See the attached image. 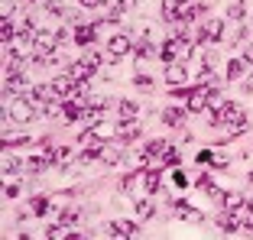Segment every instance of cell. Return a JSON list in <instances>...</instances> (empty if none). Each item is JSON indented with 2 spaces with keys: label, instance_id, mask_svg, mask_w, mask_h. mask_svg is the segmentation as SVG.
Returning a JSON list of instances; mask_svg holds the SVG:
<instances>
[{
  "label": "cell",
  "instance_id": "cell-1",
  "mask_svg": "<svg viewBox=\"0 0 253 240\" xmlns=\"http://www.w3.org/2000/svg\"><path fill=\"white\" fill-rule=\"evenodd\" d=\"M192 39L188 36H172L169 42L163 45V59L166 62H182V59H188V55H192Z\"/></svg>",
  "mask_w": 253,
  "mask_h": 240
},
{
  "label": "cell",
  "instance_id": "cell-2",
  "mask_svg": "<svg viewBox=\"0 0 253 240\" xmlns=\"http://www.w3.org/2000/svg\"><path fill=\"white\" fill-rule=\"evenodd\" d=\"M33 114H36V107L30 98H13V104H7V120H13V123H26V120H33Z\"/></svg>",
  "mask_w": 253,
  "mask_h": 240
},
{
  "label": "cell",
  "instance_id": "cell-3",
  "mask_svg": "<svg viewBox=\"0 0 253 240\" xmlns=\"http://www.w3.org/2000/svg\"><path fill=\"white\" fill-rule=\"evenodd\" d=\"M120 188H124L126 195H143V192H146V169H136V172H130L124 182H120Z\"/></svg>",
  "mask_w": 253,
  "mask_h": 240
},
{
  "label": "cell",
  "instance_id": "cell-4",
  "mask_svg": "<svg viewBox=\"0 0 253 240\" xmlns=\"http://www.w3.org/2000/svg\"><path fill=\"white\" fill-rule=\"evenodd\" d=\"M107 234H111V237H136V234H140V224H136V221H111V224H107Z\"/></svg>",
  "mask_w": 253,
  "mask_h": 240
},
{
  "label": "cell",
  "instance_id": "cell-5",
  "mask_svg": "<svg viewBox=\"0 0 253 240\" xmlns=\"http://www.w3.org/2000/svg\"><path fill=\"white\" fill-rule=\"evenodd\" d=\"M188 81V72L182 62H169V68H166V84H172V88H185Z\"/></svg>",
  "mask_w": 253,
  "mask_h": 240
},
{
  "label": "cell",
  "instance_id": "cell-6",
  "mask_svg": "<svg viewBox=\"0 0 253 240\" xmlns=\"http://www.w3.org/2000/svg\"><path fill=\"white\" fill-rule=\"evenodd\" d=\"M94 72H97V68L91 65L88 59H78V62H72V65H68V75H72V78H75L78 84H84V81H88L91 75H94Z\"/></svg>",
  "mask_w": 253,
  "mask_h": 240
},
{
  "label": "cell",
  "instance_id": "cell-7",
  "mask_svg": "<svg viewBox=\"0 0 253 240\" xmlns=\"http://www.w3.org/2000/svg\"><path fill=\"white\" fill-rule=\"evenodd\" d=\"M208 98H211V94L198 84L195 91H188V111H192V114H201L205 107H208Z\"/></svg>",
  "mask_w": 253,
  "mask_h": 240
},
{
  "label": "cell",
  "instance_id": "cell-8",
  "mask_svg": "<svg viewBox=\"0 0 253 240\" xmlns=\"http://www.w3.org/2000/svg\"><path fill=\"white\" fill-rule=\"evenodd\" d=\"M26 88V78L23 75H16V72H7V81H3V94H20V91Z\"/></svg>",
  "mask_w": 253,
  "mask_h": 240
},
{
  "label": "cell",
  "instance_id": "cell-9",
  "mask_svg": "<svg viewBox=\"0 0 253 240\" xmlns=\"http://www.w3.org/2000/svg\"><path fill=\"white\" fill-rule=\"evenodd\" d=\"M163 123H169V127H182V123H185V111H182V107H166V111H163Z\"/></svg>",
  "mask_w": 253,
  "mask_h": 240
},
{
  "label": "cell",
  "instance_id": "cell-10",
  "mask_svg": "<svg viewBox=\"0 0 253 240\" xmlns=\"http://www.w3.org/2000/svg\"><path fill=\"white\" fill-rule=\"evenodd\" d=\"M49 162H52V156H49V153H36V156L26 162V169L39 175V172H45V169H49Z\"/></svg>",
  "mask_w": 253,
  "mask_h": 240
},
{
  "label": "cell",
  "instance_id": "cell-11",
  "mask_svg": "<svg viewBox=\"0 0 253 240\" xmlns=\"http://www.w3.org/2000/svg\"><path fill=\"white\" fill-rule=\"evenodd\" d=\"M107 52H111L114 59L126 55V52H130V39H126V36H114V39H111V45H107Z\"/></svg>",
  "mask_w": 253,
  "mask_h": 240
},
{
  "label": "cell",
  "instance_id": "cell-12",
  "mask_svg": "<svg viewBox=\"0 0 253 240\" xmlns=\"http://www.w3.org/2000/svg\"><path fill=\"white\" fill-rule=\"evenodd\" d=\"M244 201H247V198L240 195V192H224V195H221V208L224 211H237Z\"/></svg>",
  "mask_w": 253,
  "mask_h": 240
},
{
  "label": "cell",
  "instance_id": "cell-13",
  "mask_svg": "<svg viewBox=\"0 0 253 240\" xmlns=\"http://www.w3.org/2000/svg\"><path fill=\"white\" fill-rule=\"evenodd\" d=\"M117 136L120 140H136V136H140V123H136V120H124L117 127Z\"/></svg>",
  "mask_w": 253,
  "mask_h": 240
},
{
  "label": "cell",
  "instance_id": "cell-14",
  "mask_svg": "<svg viewBox=\"0 0 253 240\" xmlns=\"http://www.w3.org/2000/svg\"><path fill=\"white\" fill-rule=\"evenodd\" d=\"M136 114H140V107L133 101H117V117L120 120H136Z\"/></svg>",
  "mask_w": 253,
  "mask_h": 240
},
{
  "label": "cell",
  "instance_id": "cell-15",
  "mask_svg": "<svg viewBox=\"0 0 253 240\" xmlns=\"http://www.w3.org/2000/svg\"><path fill=\"white\" fill-rule=\"evenodd\" d=\"M94 26H78V30H75V42H78V45H91V42H94Z\"/></svg>",
  "mask_w": 253,
  "mask_h": 240
},
{
  "label": "cell",
  "instance_id": "cell-16",
  "mask_svg": "<svg viewBox=\"0 0 253 240\" xmlns=\"http://www.w3.org/2000/svg\"><path fill=\"white\" fill-rule=\"evenodd\" d=\"M224 36V23L221 20H211L208 26H205V39H211V42H221Z\"/></svg>",
  "mask_w": 253,
  "mask_h": 240
},
{
  "label": "cell",
  "instance_id": "cell-17",
  "mask_svg": "<svg viewBox=\"0 0 253 240\" xmlns=\"http://www.w3.org/2000/svg\"><path fill=\"white\" fill-rule=\"evenodd\" d=\"M175 214H179V218H182V221H195V224H198V221H201V211H195V208H188V204H185V201H179V204H175Z\"/></svg>",
  "mask_w": 253,
  "mask_h": 240
},
{
  "label": "cell",
  "instance_id": "cell-18",
  "mask_svg": "<svg viewBox=\"0 0 253 240\" xmlns=\"http://www.w3.org/2000/svg\"><path fill=\"white\" fill-rule=\"evenodd\" d=\"M101 159H104L107 165H117L120 159H124V150H120V146H104V153H101Z\"/></svg>",
  "mask_w": 253,
  "mask_h": 240
},
{
  "label": "cell",
  "instance_id": "cell-19",
  "mask_svg": "<svg viewBox=\"0 0 253 240\" xmlns=\"http://www.w3.org/2000/svg\"><path fill=\"white\" fill-rule=\"evenodd\" d=\"M244 68H247V59H234L231 65H227V78H231V81L244 78Z\"/></svg>",
  "mask_w": 253,
  "mask_h": 240
},
{
  "label": "cell",
  "instance_id": "cell-20",
  "mask_svg": "<svg viewBox=\"0 0 253 240\" xmlns=\"http://www.w3.org/2000/svg\"><path fill=\"white\" fill-rule=\"evenodd\" d=\"M49 208H52V204H49V198H42V195H36L30 201V211H33V214H45Z\"/></svg>",
  "mask_w": 253,
  "mask_h": 240
},
{
  "label": "cell",
  "instance_id": "cell-21",
  "mask_svg": "<svg viewBox=\"0 0 253 240\" xmlns=\"http://www.w3.org/2000/svg\"><path fill=\"white\" fill-rule=\"evenodd\" d=\"M156 188H159V169L146 165V192H156Z\"/></svg>",
  "mask_w": 253,
  "mask_h": 240
},
{
  "label": "cell",
  "instance_id": "cell-22",
  "mask_svg": "<svg viewBox=\"0 0 253 240\" xmlns=\"http://www.w3.org/2000/svg\"><path fill=\"white\" fill-rule=\"evenodd\" d=\"M59 221H65V224H78V221H82V211H78V208L62 211V214H59Z\"/></svg>",
  "mask_w": 253,
  "mask_h": 240
},
{
  "label": "cell",
  "instance_id": "cell-23",
  "mask_svg": "<svg viewBox=\"0 0 253 240\" xmlns=\"http://www.w3.org/2000/svg\"><path fill=\"white\" fill-rule=\"evenodd\" d=\"M130 10H136V0H117V7H114V16L130 13Z\"/></svg>",
  "mask_w": 253,
  "mask_h": 240
},
{
  "label": "cell",
  "instance_id": "cell-24",
  "mask_svg": "<svg viewBox=\"0 0 253 240\" xmlns=\"http://www.w3.org/2000/svg\"><path fill=\"white\" fill-rule=\"evenodd\" d=\"M20 165H23V162H20L16 156H13V159L7 156V159H3V172H7V175H13V172H20Z\"/></svg>",
  "mask_w": 253,
  "mask_h": 240
},
{
  "label": "cell",
  "instance_id": "cell-25",
  "mask_svg": "<svg viewBox=\"0 0 253 240\" xmlns=\"http://www.w3.org/2000/svg\"><path fill=\"white\" fill-rule=\"evenodd\" d=\"M0 33H3V42H10V39L16 36L13 26H10V16H3V23H0Z\"/></svg>",
  "mask_w": 253,
  "mask_h": 240
},
{
  "label": "cell",
  "instance_id": "cell-26",
  "mask_svg": "<svg viewBox=\"0 0 253 240\" xmlns=\"http://www.w3.org/2000/svg\"><path fill=\"white\" fill-rule=\"evenodd\" d=\"M136 218H143V221L153 218V204H149V201H140V204H136Z\"/></svg>",
  "mask_w": 253,
  "mask_h": 240
},
{
  "label": "cell",
  "instance_id": "cell-27",
  "mask_svg": "<svg viewBox=\"0 0 253 240\" xmlns=\"http://www.w3.org/2000/svg\"><path fill=\"white\" fill-rule=\"evenodd\" d=\"M136 88H140V91H149V88H153V78H149V75H136Z\"/></svg>",
  "mask_w": 253,
  "mask_h": 240
},
{
  "label": "cell",
  "instance_id": "cell-28",
  "mask_svg": "<svg viewBox=\"0 0 253 240\" xmlns=\"http://www.w3.org/2000/svg\"><path fill=\"white\" fill-rule=\"evenodd\" d=\"M166 165H179V153H175V150H172V146H169V150H166Z\"/></svg>",
  "mask_w": 253,
  "mask_h": 240
},
{
  "label": "cell",
  "instance_id": "cell-29",
  "mask_svg": "<svg viewBox=\"0 0 253 240\" xmlns=\"http://www.w3.org/2000/svg\"><path fill=\"white\" fill-rule=\"evenodd\" d=\"M3 195H7V198H16V195H20V185H16V182H7V188H3Z\"/></svg>",
  "mask_w": 253,
  "mask_h": 240
},
{
  "label": "cell",
  "instance_id": "cell-30",
  "mask_svg": "<svg viewBox=\"0 0 253 240\" xmlns=\"http://www.w3.org/2000/svg\"><path fill=\"white\" fill-rule=\"evenodd\" d=\"M149 52H153V49H149V42H143V45H136V59H140V62H143V59H146V55H149Z\"/></svg>",
  "mask_w": 253,
  "mask_h": 240
},
{
  "label": "cell",
  "instance_id": "cell-31",
  "mask_svg": "<svg viewBox=\"0 0 253 240\" xmlns=\"http://www.w3.org/2000/svg\"><path fill=\"white\" fill-rule=\"evenodd\" d=\"M227 13H231V16H234V20H240V16H244V3H234V7H231V10H227Z\"/></svg>",
  "mask_w": 253,
  "mask_h": 240
},
{
  "label": "cell",
  "instance_id": "cell-32",
  "mask_svg": "<svg viewBox=\"0 0 253 240\" xmlns=\"http://www.w3.org/2000/svg\"><path fill=\"white\" fill-rule=\"evenodd\" d=\"M244 91H253V75H247V78H244Z\"/></svg>",
  "mask_w": 253,
  "mask_h": 240
},
{
  "label": "cell",
  "instance_id": "cell-33",
  "mask_svg": "<svg viewBox=\"0 0 253 240\" xmlns=\"http://www.w3.org/2000/svg\"><path fill=\"white\" fill-rule=\"evenodd\" d=\"M101 0H82V7H97Z\"/></svg>",
  "mask_w": 253,
  "mask_h": 240
},
{
  "label": "cell",
  "instance_id": "cell-34",
  "mask_svg": "<svg viewBox=\"0 0 253 240\" xmlns=\"http://www.w3.org/2000/svg\"><path fill=\"white\" fill-rule=\"evenodd\" d=\"M250 182H253V172H250Z\"/></svg>",
  "mask_w": 253,
  "mask_h": 240
}]
</instances>
